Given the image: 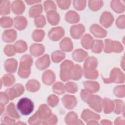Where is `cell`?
I'll use <instances>...</instances> for the list:
<instances>
[{
  "label": "cell",
  "mask_w": 125,
  "mask_h": 125,
  "mask_svg": "<svg viewBox=\"0 0 125 125\" xmlns=\"http://www.w3.org/2000/svg\"><path fill=\"white\" fill-rule=\"evenodd\" d=\"M0 24L3 28L10 27L12 25V20L9 17H3L1 18Z\"/></svg>",
  "instance_id": "5bb4252c"
},
{
  "label": "cell",
  "mask_w": 125,
  "mask_h": 125,
  "mask_svg": "<svg viewBox=\"0 0 125 125\" xmlns=\"http://www.w3.org/2000/svg\"><path fill=\"white\" fill-rule=\"evenodd\" d=\"M4 51L5 54L8 56H13L15 54L14 52V47L12 45H8L6 46Z\"/></svg>",
  "instance_id": "ac0fdd59"
},
{
  "label": "cell",
  "mask_w": 125,
  "mask_h": 125,
  "mask_svg": "<svg viewBox=\"0 0 125 125\" xmlns=\"http://www.w3.org/2000/svg\"><path fill=\"white\" fill-rule=\"evenodd\" d=\"M17 108L21 114L27 116L33 112L34 106L33 102L30 99L24 97L19 101Z\"/></svg>",
  "instance_id": "6da1fadb"
},
{
  "label": "cell",
  "mask_w": 125,
  "mask_h": 125,
  "mask_svg": "<svg viewBox=\"0 0 125 125\" xmlns=\"http://www.w3.org/2000/svg\"><path fill=\"white\" fill-rule=\"evenodd\" d=\"M96 83H93V82H84V85H85V86H90V85H91L92 86L93 85ZM86 87H87V86H86ZM89 89L90 88L91 89V91H93V92H96L98 90L99 88V86H90V87H87Z\"/></svg>",
  "instance_id": "d6986e66"
},
{
  "label": "cell",
  "mask_w": 125,
  "mask_h": 125,
  "mask_svg": "<svg viewBox=\"0 0 125 125\" xmlns=\"http://www.w3.org/2000/svg\"><path fill=\"white\" fill-rule=\"evenodd\" d=\"M6 94V93L2 92L0 93V102L1 104L3 105L7 104L8 101V96H7Z\"/></svg>",
  "instance_id": "603a6c76"
},
{
  "label": "cell",
  "mask_w": 125,
  "mask_h": 125,
  "mask_svg": "<svg viewBox=\"0 0 125 125\" xmlns=\"http://www.w3.org/2000/svg\"><path fill=\"white\" fill-rule=\"evenodd\" d=\"M16 32L13 30H8L5 31L2 35L3 40L7 42H13L16 38Z\"/></svg>",
  "instance_id": "277c9868"
},
{
  "label": "cell",
  "mask_w": 125,
  "mask_h": 125,
  "mask_svg": "<svg viewBox=\"0 0 125 125\" xmlns=\"http://www.w3.org/2000/svg\"><path fill=\"white\" fill-rule=\"evenodd\" d=\"M63 104L67 108H73L76 106L77 101L75 97L72 96H65L63 99Z\"/></svg>",
  "instance_id": "5b68a950"
},
{
  "label": "cell",
  "mask_w": 125,
  "mask_h": 125,
  "mask_svg": "<svg viewBox=\"0 0 125 125\" xmlns=\"http://www.w3.org/2000/svg\"><path fill=\"white\" fill-rule=\"evenodd\" d=\"M12 8L14 13L21 14L24 11V5L21 1H15L12 3Z\"/></svg>",
  "instance_id": "52a82bcc"
},
{
  "label": "cell",
  "mask_w": 125,
  "mask_h": 125,
  "mask_svg": "<svg viewBox=\"0 0 125 125\" xmlns=\"http://www.w3.org/2000/svg\"><path fill=\"white\" fill-rule=\"evenodd\" d=\"M42 7L41 5H37L31 7L29 11V15L30 17H35L42 13Z\"/></svg>",
  "instance_id": "30bf717a"
},
{
  "label": "cell",
  "mask_w": 125,
  "mask_h": 125,
  "mask_svg": "<svg viewBox=\"0 0 125 125\" xmlns=\"http://www.w3.org/2000/svg\"><path fill=\"white\" fill-rule=\"evenodd\" d=\"M17 62L14 59H8L5 61L4 67L6 71L9 73H14L17 68Z\"/></svg>",
  "instance_id": "8992f818"
},
{
  "label": "cell",
  "mask_w": 125,
  "mask_h": 125,
  "mask_svg": "<svg viewBox=\"0 0 125 125\" xmlns=\"http://www.w3.org/2000/svg\"><path fill=\"white\" fill-rule=\"evenodd\" d=\"M49 61V56L47 55H45L44 57L38 59L36 62L37 67L40 69H44L48 67L49 64V62H45Z\"/></svg>",
  "instance_id": "ba28073f"
},
{
  "label": "cell",
  "mask_w": 125,
  "mask_h": 125,
  "mask_svg": "<svg viewBox=\"0 0 125 125\" xmlns=\"http://www.w3.org/2000/svg\"><path fill=\"white\" fill-rule=\"evenodd\" d=\"M50 101H52V102H49L48 104H49V105L51 106L54 107V106H56V105L57 104V103L58 102H57L58 101V98L55 96L51 95L48 98V102H50Z\"/></svg>",
  "instance_id": "ffe728a7"
},
{
  "label": "cell",
  "mask_w": 125,
  "mask_h": 125,
  "mask_svg": "<svg viewBox=\"0 0 125 125\" xmlns=\"http://www.w3.org/2000/svg\"><path fill=\"white\" fill-rule=\"evenodd\" d=\"M24 92V88L22 85L19 84H17L13 87L7 89L5 93L7 94L10 100H13L17 97H18L22 94Z\"/></svg>",
  "instance_id": "3957f363"
},
{
  "label": "cell",
  "mask_w": 125,
  "mask_h": 125,
  "mask_svg": "<svg viewBox=\"0 0 125 125\" xmlns=\"http://www.w3.org/2000/svg\"><path fill=\"white\" fill-rule=\"evenodd\" d=\"M2 81L5 86H10L14 83V77L12 75H5L3 76Z\"/></svg>",
  "instance_id": "7c38bea8"
},
{
  "label": "cell",
  "mask_w": 125,
  "mask_h": 125,
  "mask_svg": "<svg viewBox=\"0 0 125 125\" xmlns=\"http://www.w3.org/2000/svg\"><path fill=\"white\" fill-rule=\"evenodd\" d=\"M1 1L0 3V14L6 15L10 13L9 9V1Z\"/></svg>",
  "instance_id": "8fae6325"
},
{
  "label": "cell",
  "mask_w": 125,
  "mask_h": 125,
  "mask_svg": "<svg viewBox=\"0 0 125 125\" xmlns=\"http://www.w3.org/2000/svg\"><path fill=\"white\" fill-rule=\"evenodd\" d=\"M15 106L13 103H10L7 107V113L11 116L16 118H19V116L18 115L17 112L15 110Z\"/></svg>",
  "instance_id": "9a60e30c"
},
{
  "label": "cell",
  "mask_w": 125,
  "mask_h": 125,
  "mask_svg": "<svg viewBox=\"0 0 125 125\" xmlns=\"http://www.w3.org/2000/svg\"><path fill=\"white\" fill-rule=\"evenodd\" d=\"M93 3L91 1H89V6L90 8L94 11H96L99 9L101 6L103 5L102 1H92Z\"/></svg>",
  "instance_id": "2e32d148"
},
{
  "label": "cell",
  "mask_w": 125,
  "mask_h": 125,
  "mask_svg": "<svg viewBox=\"0 0 125 125\" xmlns=\"http://www.w3.org/2000/svg\"><path fill=\"white\" fill-rule=\"evenodd\" d=\"M48 21L50 23V24L52 25L57 24L58 21H59V15L55 12L54 16H52V13H50L48 14Z\"/></svg>",
  "instance_id": "4fadbf2b"
},
{
  "label": "cell",
  "mask_w": 125,
  "mask_h": 125,
  "mask_svg": "<svg viewBox=\"0 0 125 125\" xmlns=\"http://www.w3.org/2000/svg\"><path fill=\"white\" fill-rule=\"evenodd\" d=\"M95 43H96L95 44V46H93V47L92 51L95 53H100L103 47H101L99 46H103L102 41H97V44L96 41H95Z\"/></svg>",
  "instance_id": "e0dca14e"
},
{
  "label": "cell",
  "mask_w": 125,
  "mask_h": 125,
  "mask_svg": "<svg viewBox=\"0 0 125 125\" xmlns=\"http://www.w3.org/2000/svg\"><path fill=\"white\" fill-rule=\"evenodd\" d=\"M44 5L45 7V11H48L49 9H51L50 7H51V8L52 9H55V10L56 9V6L53 1H46L44 3Z\"/></svg>",
  "instance_id": "44dd1931"
},
{
  "label": "cell",
  "mask_w": 125,
  "mask_h": 125,
  "mask_svg": "<svg viewBox=\"0 0 125 125\" xmlns=\"http://www.w3.org/2000/svg\"><path fill=\"white\" fill-rule=\"evenodd\" d=\"M71 30L76 31V32H72L71 35L73 38L77 39V38H79L80 37H81V35L83 34V33L84 32L82 31H79L84 30V27L82 25L73 26L72 27Z\"/></svg>",
  "instance_id": "9c48e42d"
},
{
  "label": "cell",
  "mask_w": 125,
  "mask_h": 125,
  "mask_svg": "<svg viewBox=\"0 0 125 125\" xmlns=\"http://www.w3.org/2000/svg\"><path fill=\"white\" fill-rule=\"evenodd\" d=\"M52 60L54 62H59V59H58V57L60 59V60L61 61L63 59V58H64V54H63V53H62V52H60L59 55L58 56H57L54 53H53L52 54Z\"/></svg>",
  "instance_id": "7402d4cb"
},
{
  "label": "cell",
  "mask_w": 125,
  "mask_h": 125,
  "mask_svg": "<svg viewBox=\"0 0 125 125\" xmlns=\"http://www.w3.org/2000/svg\"><path fill=\"white\" fill-rule=\"evenodd\" d=\"M30 56L25 55L21 58L20 66L19 70V75L20 76L22 73L21 77L22 78L28 77L30 74V68L32 63V59L31 58L29 60Z\"/></svg>",
  "instance_id": "7a4b0ae2"
}]
</instances>
